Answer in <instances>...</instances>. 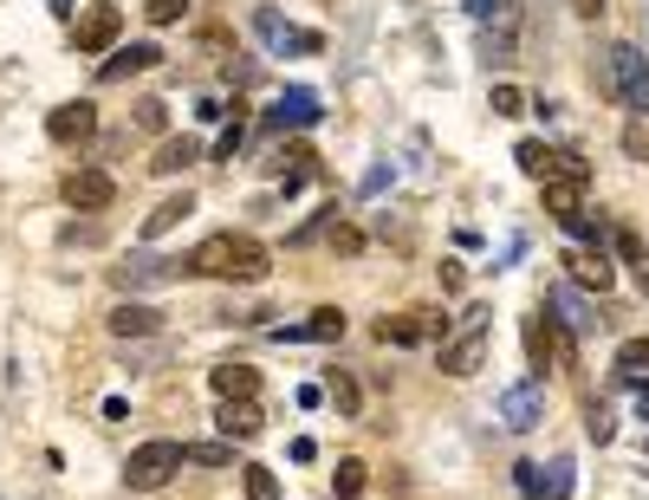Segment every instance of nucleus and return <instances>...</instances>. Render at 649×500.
I'll return each mask as SVG.
<instances>
[{"instance_id": "obj_4", "label": "nucleus", "mask_w": 649, "mask_h": 500, "mask_svg": "<svg viewBox=\"0 0 649 500\" xmlns=\"http://www.w3.org/2000/svg\"><path fill=\"white\" fill-rule=\"evenodd\" d=\"M481 364H488V312L468 306V318H461V339H449V345H442V371H449V378H474Z\"/></svg>"}, {"instance_id": "obj_12", "label": "nucleus", "mask_w": 649, "mask_h": 500, "mask_svg": "<svg viewBox=\"0 0 649 500\" xmlns=\"http://www.w3.org/2000/svg\"><path fill=\"white\" fill-rule=\"evenodd\" d=\"M273 339H286V345H299V339H312V345H338V339H344V312L338 306H318L306 325H273Z\"/></svg>"}, {"instance_id": "obj_37", "label": "nucleus", "mask_w": 649, "mask_h": 500, "mask_svg": "<svg viewBox=\"0 0 649 500\" xmlns=\"http://www.w3.org/2000/svg\"><path fill=\"white\" fill-rule=\"evenodd\" d=\"M611 241H617V254H623V261H637V267L649 261V254H643V241H637V228H617Z\"/></svg>"}, {"instance_id": "obj_18", "label": "nucleus", "mask_w": 649, "mask_h": 500, "mask_svg": "<svg viewBox=\"0 0 649 500\" xmlns=\"http://www.w3.org/2000/svg\"><path fill=\"white\" fill-rule=\"evenodd\" d=\"M208 384H215V396H254L260 378H254V364L228 357V364H215V371H208Z\"/></svg>"}, {"instance_id": "obj_9", "label": "nucleus", "mask_w": 649, "mask_h": 500, "mask_svg": "<svg viewBox=\"0 0 649 500\" xmlns=\"http://www.w3.org/2000/svg\"><path fill=\"white\" fill-rule=\"evenodd\" d=\"M150 66H163V46H156V39H137V46H117L111 59L98 66V85H124L130 72H150Z\"/></svg>"}, {"instance_id": "obj_26", "label": "nucleus", "mask_w": 649, "mask_h": 500, "mask_svg": "<svg viewBox=\"0 0 649 500\" xmlns=\"http://www.w3.org/2000/svg\"><path fill=\"white\" fill-rule=\"evenodd\" d=\"M325 396H332V410H338V416H357V403H364V396H357V378H344V371H332Z\"/></svg>"}, {"instance_id": "obj_33", "label": "nucleus", "mask_w": 649, "mask_h": 500, "mask_svg": "<svg viewBox=\"0 0 649 500\" xmlns=\"http://www.w3.org/2000/svg\"><path fill=\"white\" fill-rule=\"evenodd\" d=\"M338 500H351V494H364V462H338Z\"/></svg>"}, {"instance_id": "obj_31", "label": "nucleus", "mask_w": 649, "mask_h": 500, "mask_svg": "<svg viewBox=\"0 0 649 500\" xmlns=\"http://www.w3.org/2000/svg\"><path fill=\"white\" fill-rule=\"evenodd\" d=\"M488 105H494V117H520V111H527V91H520V85H494V98H488Z\"/></svg>"}, {"instance_id": "obj_28", "label": "nucleus", "mask_w": 649, "mask_h": 500, "mask_svg": "<svg viewBox=\"0 0 649 500\" xmlns=\"http://www.w3.org/2000/svg\"><path fill=\"white\" fill-rule=\"evenodd\" d=\"M137 130H150V137H163V130H169V105H163V98H137Z\"/></svg>"}, {"instance_id": "obj_41", "label": "nucleus", "mask_w": 649, "mask_h": 500, "mask_svg": "<svg viewBox=\"0 0 649 500\" xmlns=\"http://www.w3.org/2000/svg\"><path fill=\"white\" fill-rule=\"evenodd\" d=\"M643 293H649V261H643Z\"/></svg>"}, {"instance_id": "obj_16", "label": "nucleus", "mask_w": 649, "mask_h": 500, "mask_svg": "<svg viewBox=\"0 0 649 500\" xmlns=\"http://www.w3.org/2000/svg\"><path fill=\"white\" fill-rule=\"evenodd\" d=\"M189 215H195V195H189V189H183V195H163L150 215H144V241H163L169 228H183Z\"/></svg>"}, {"instance_id": "obj_25", "label": "nucleus", "mask_w": 649, "mask_h": 500, "mask_svg": "<svg viewBox=\"0 0 649 500\" xmlns=\"http://www.w3.org/2000/svg\"><path fill=\"white\" fill-rule=\"evenodd\" d=\"M552 183H572V189H584V183H591V163H584L578 150H559V156H552Z\"/></svg>"}, {"instance_id": "obj_32", "label": "nucleus", "mask_w": 649, "mask_h": 500, "mask_svg": "<svg viewBox=\"0 0 649 500\" xmlns=\"http://www.w3.org/2000/svg\"><path fill=\"white\" fill-rule=\"evenodd\" d=\"M617 364L643 378V371H649V339H623V351H617Z\"/></svg>"}, {"instance_id": "obj_8", "label": "nucleus", "mask_w": 649, "mask_h": 500, "mask_svg": "<svg viewBox=\"0 0 649 500\" xmlns=\"http://www.w3.org/2000/svg\"><path fill=\"white\" fill-rule=\"evenodd\" d=\"M215 423H222V435H228V442H254V435L267 429V410H260V396H222Z\"/></svg>"}, {"instance_id": "obj_2", "label": "nucleus", "mask_w": 649, "mask_h": 500, "mask_svg": "<svg viewBox=\"0 0 649 500\" xmlns=\"http://www.w3.org/2000/svg\"><path fill=\"white\" fill-rule=\"evenodd\" d=\"M598 85H604L630 117H649V59L637 52V46H604Z\"/></svg>"}, {"instance_id": "obj_30", "label": "nucleus", "mask_w": 649, "mask_h": 500, "mask_svg": "<svg viewBox=\"0 0 649 500\" xmlns=\"http://www.w3.org/2000/svg\"><path fill=\"white\" fill-rule=\"evenodd\" d=\"M584 435H591V442H611V435H617V423H611V410H604V403H584Z\"/></svg>"}, {"instance_id": "obj_35", "label": "nucleus", "mask_w": 649, "mask_h": 500, "mask_svg": "<svg viewBox=\"0 0 649 500\" xmlns=\"http://www.w3.org/2000/svg\"><path fill=\"white\" fill-rule=\"evenodd\" d=\"M623 150L637 156V163H649V124H643V117H637V124L623 130Z\"/></svg>"}, {"instance_id": "obj_10", "label": "nucleus", "mask_w": 649, "mask_h": 500, "mask_svg": "<svg viewBox=\"0 0 649 500\" xmlns=\"http://www.w3.org/2000/svg\"><path fill=\"white\" fill-rule=\"evenodd\" d=\"M66 202L85 208V215H98V208H111L117 202V183L105 176V169H72V176H66Z\"/></svg>"}, {"instance_id": "obj_13", "label": "nucleus", "mask_w": 649, "mask_h": 500, "mask_svg": "<svg viewBox=\"0 0 649 500\" xmlns=\"http://www.w3.org/2000/svg\"><path fill=\"white\" fill-rule=\"evenodd\" d=\"M545 312H552L566 332H598V325H604V312H591L572 286H552V293H545Z\"/></svg>"}, {"instance_id": "obj_1", "label": "nucleus", "mask_w": 649, "mask_h": 500, "mask_svg": "<svg viewBox=\"0 0 649 500\" xmlns=\"http://www.w3.org/2000/svg\"><path fill=\"white\" fill-rule=\"evenodd\" d=\"M189 273H208V280H267L273 254L254 234H208L189 254Z\"/></svg>"}, {"instance_id": "obj_15", "label": "nucleus", "mask_w": 649, "mask_h": 500, "mask_svg": "<svg viewBox=\"0 0 649 500\" xmlns=\"http://www.w3.org/2000/svg\"><path fill=\"white\" fill-rule=\"evenodd\" d=\"M566 267H572V280L578 286H591V293H611V280H617L604 247H578V254H566Z\"/></svg>"}, {"instance_id": "obj_29", "label": "nucleus", "mask_w": 649, "mask_h": 500, "mask_svg": "<svg viewBox=\"0 0 649 500\" xmlns=\"http://www.w3.org/2000/svg\"><path fill=\"white\" fill-rule=\"evenodd\" d=\"M539 494L545 500H566L572 494V462H552L545 474H539Z\"/></svg>"}, {"instance_id": "obj_11", "label": "nucleus", "mask_w": 649, "mask_h": 500, "mask_svg": "<svg viewBox=\"0 0 649 500\" xmlns=\"http://www.w3.org/2000/svg\"><path fill=\"white\" fill-rule=\"evenodd\" d=\"M189 261H163V254H130V267H117V286H169L183 280Z\"/></svg>"}, {"instance_id": "obj_3", "label": "nucleus", "mask_w": 649, "mask_h": 500, "mask_svg": "<svg viewBox=\"0 0 649 500\" xmlns=\"http://www.w3.org/2000/svg\"><path fill=\"white\" fill-rule=\"evenodd\" d=\"M183 468V442H169V435H156L144 449H130V462H124V488H137V494H156V488H169V474Z\"/></svg>"}, {"instance_id": "obj_22", "label": "nucleus", "mask_w": 649, "mask_h": 500, "mask_svg": "<svg viewBox=\"0 0 649 500\" xmlns=\"http://www.w3.org/2000/svg\"><path fill=\"white\" fill-rule=\"evenodd\" d=\"M183 462H195V468H234V442H183Z\"/></svg>"}, {"instance_id": "obj_6", "label": "nucleus", "mask_w": 649, "mask_h": 500, "mask_svg": "<svg viewBox=\"0 0 649 500\" xmlns=\"http://www.w3.org/2000/svg\"><path fill=\"white\" fill-rule=\"evenodd\" d=\"M117 33H124V13H117L111 0H98V7L78 20L72 52H117Z\"/></svg>"}, {"instance_id": "obj_7", "label": "nucleus", "mask_w": 649, "mask_h": 500, "mask_svg": "<svg viewBox=\"0 0 649 500\" xmlns=\"http://www.w3.org/2000/svg\"><path fill=\"white\" fill-rule=\"evenodd\" d=\"M539 416H545V384H513L500 396V423L513 429V435H533Z\"/></svg>"}, {"instance_id": "obj_19", "label": "nucleus", "mask_w": 649, "mask_h": 500, "mask_svg": "<svg viewBox=\"0 0 649 500\" xmlns=\"http://www.w3.org/2000/svg\"><path fill=\"white\" fill-rule=\"evenodd\" d=\"M111 332H117V339H150V332H163V312H150V306H117L111 312Z\"/></svg>"}, {"instance_id": "obj_23", "label": "nucleus", "mask_w": 649, "mask_h": 500, "mask_svg": "<svg viewBox=\"0 0 649 500\" xmlns=\"http://www.w3.org/2000/svg\"><path fill=\"white\" fill-rule=\"evenodd\" d=\"M513 156H520V169H527L533 183H552V156H559V150H545L539 137H527V144H520Z\"/></svg>"}, {"instance_id": "obj_34", "label": "nucleus", "mask_w": 649, "mask_h": 500, "mask_svg": "<svg viewBox=\"0 0 649 500\" xmlns=\"http://www.w3.org/2000/svg\"><path fill=\"white\" fill-rule=\"evenodd\" d=\"M189 13V0H150V27H176Z\"/></svg>"}, {"instance_id": "obj_39", "label": "nucleus", "mask_w": 649, "mask_h": 500, "mask_svg": "<svg viewBox=\"0 0 649 500\" xmlns=\"http://www.w3.org/2000/svg\"><path fill=\"white\" fill-rule=\"evenodd\" d=\"M578 13H584V20H598V13H604V7H611V0H572Z\"/></svg>"}, {"instance_id": "obj_38", "label": "nucleus", "mask_w": 649, "mask_h": 500, "mask_svg": "<svg viewBox=\"0 0 649 500\" xmlns=\"http://www.w3.org/2000/svg\"><path fill=\"white\" fill-rule=\"evenodd\" d=\"M468 13H474V20H494V13H500V0H468Z\"/></svg>"}, {"instance_id": "obj_36", "label": "nucleus", "mask_w": 649, "mask_h": 500, "mask_svg": "<svg viewBox=\"0 0 649 500\" xmlns=\"http://www.w3.org/2000/svg\"><path fill=\"white\" fill-rule=\"evenodd\" d=\"M240 137H247V124H240V111H234V124L222 130V144H215V156H222V163H234V150H240Z\"/></svg>"}, {"instance_id": "obj_27", "label": "nucleus", "mask_w": 649, "mask_h": 500, "mask_svg": "<svg viewBox=\"0 0 649 500\" xmlns=\"http://www.w3.org/2000/svg\"><path fill=\"white\" fill-rule=\"evenodd\" d=\"M240 488H247V500H279V474L273 468H240Z\"/></svg>"}, {"instance_id": "obj_24", "label": "nucleus", "mask_w": 649, "mask_h": 500, "mask_svg": "<svg viewBox=\"0 0 649 500\" xmlns=\"http://www.w3.org/2000/svg\"><path fill=\"white\" fill-rule=\"evenodd\" d=\"M325 247H332L338 261H357V254H364V228H351V222H332V228H325Z\"/></svg>"}, {"instance_id": "obj_20", "label": "nucleus", "mask_w": 649, "mask_h": 500, "mask_svg": "<svg viewBox=\"0 0 649 500\" xmlns=\"http://www.w3.org/2000/svg\"><path fill=\"white\" fill-rule=\"evenodd\" d=\"M254 33L267 39L273 52H293V33H299V27H293V20H279L273 7H260V13H254Z\"/></svg>"}, {"instance_id": "obj_14", "label": "nucleus", "mask_w": 649, "mask_h": 500, "mask_svg": "<svg viewBox=\"0 0 649 500\" xmlns=\"http://www.w3.org/2000/svg\"><path fill=\"white\" fill-rule=\"evenodd\" d=\"M435 325H442V318H422V312H383L377 339L383 345H422V339H435Z\"/></svg>"}, {"instance_id": "obj_40", "label": "nucleus", "mask_w": 649, "mask_h": 500, "mask_svg": "<svg viewBox=\"0 0 649 500\" xmlns=\"http://www.w3.org/2000/svg\"><path fill=\"white\" fill-rule=\"evenodd\" d=\"M72 7H78V0H52V13H72Z\"/></svg>"}, {"instance_id": "obj_5", "label": "nucleus", "mask_w": 649, "mask_h": 500, "mask_svg": "<svg viewBox=\"0 0 649 500\" xmlns=\"http://www.w3.org/2000/svg\"><path fill=\"white\" fill-rule=\"evenodd\" d=\"M46 137H52L59 150H85V144L98 137V105H85V98H72V105H52V117H46Z\"/></svg>"}, {"instance_id": "obj_17", "label": "nucleus", "mask_w": 649, "mask_h": 500, "mask_svg": "<svg viewBox=\"0 0 649 500\" xmlns=\"http://www.w3.org/2000/svg\"><path fill=\"white\" fill-rule=\"evenodd\" d=\"M189 163H201V144H195V137H163V144H156V156H150L156 176H183Z\"/></svg>"}, {"instance_id": "obj_21", "label": "nucleus", "mask_w": 649, "mask_h": 500, "mask_svg": "<svg viewBox=\"0 0 649 500\" xmlns=\"http://www.w3.org/2000/svg\"><path fill=\"white\" fill-rule=\"evenodd\" d=\"M273 124H318V98H312V91H286L279 111H273Z\"/></svg>"}]
</instances>
